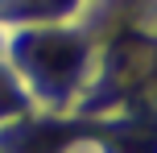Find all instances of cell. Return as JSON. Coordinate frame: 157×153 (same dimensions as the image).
<instances>
[{"mask_svg": "<svg viewBox=\"0 0 157 153\" xmlns=\"http://www.w3.org/2000/svg\"><path fill=\"white\" fill-rule=\"evenodd\" d=\"M25 58H29V66L37 75L66 79V75L75 71V62H78V50H75V41H66V37H33L29 46H25Z\"/></svg>", "mask_w": 157, "mask_h": 153, "instance_id": "1", "label": "cell"}]
</instances>
